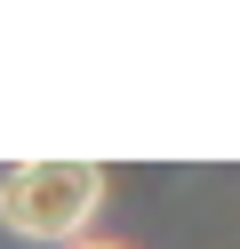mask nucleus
<instances>
[{
    "instance_id": "obj_2",
    "label": "nucleus",
    "mask_w": 240,
    "mask_h": 249,
    "mask_svg": "<svg viewBox=\"0 0 240 249\" xmlns=\"http://www.w3.org/2000/svg\"><path fill=\"white\" fill-rule=\"evenodd\" d=\"M72 249H120V241H72Z\"/></svg>"
},
{
    "instance_id": "obj_1",
    "label": "nucleus",
    "mask_w": 240,
    "mask_h": 249,
    "mask_svg": "<svg viewBox=\"0 0 240 249\" xmlns=\"http://www.w3.org/2000/svg\"><path fill=\"white\" fill-rule=\"evenodd\" d=\"M104 209L96 161H16L0 169V225L24 241H88V217Z\"/></svg>"
}]
</instances>
